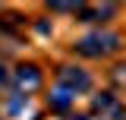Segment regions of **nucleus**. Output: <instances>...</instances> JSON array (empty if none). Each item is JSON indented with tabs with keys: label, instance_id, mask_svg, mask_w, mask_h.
Returning <instances> with one entry per match:
<instances>
[{
	"label": "nucleus",
	"instance_id": "7",
	"mask_svg": "<svg viewBox=\"0 0 126 120\" xmlns=\"http://www.w3.org/2000/svg\"><path fill=\"white\" fill-rule=\"evenodd\" d=\"M50 10H57V13H79L82 3H50Z\"/></svg>",
	"mask_w": 126,
	"mask_h": 120
},
{
	"label": "nucleus",
	"instance_id": "2",
	"mask_svg": "<svg viewBox=\"0 0 126 120\" xmlns=\"http://www.w3.org/2000/svg\"><path fill=\"white\" fill-rule=\"evenodd\" d=\"M60 82H63V89H69L76 95V92H85L92 85V76L85 73V70H76V66H63L60 70Z\"/></svg>",
	"mask_w": 126,
	"mask_h": 120
},
{
	"label": "nucleus",
	"instance_id": "5",
	"mask_svg": "<svg viewBox=\"0 0 126 120\" xmlns=\"http://www.w3.org/2000/svg\"><path fill=\"white\" fill-rule=\"evenodd\" d=\"M113 3H104V6H82L79 13H82V19L85 22H94V19H107V16H113Z\"/></svg>",
	"mask_w": 126,
	"mask_h": 120
},
{
	"label": "nucleus",
	"instance_id": "8",
	"mask_svg": "<svg viewBox=\"0 0 126 120\" xmlns=\"http://www.w3.org/2000/svg\"><path fill=\"white\" fill-rule=\"evenodd\" d=\"M6 82V70H3V63H0V85Z\"/></svg>",
	"mask_w": 126,
	"mask_h": 120
},
{
	"label": "nucleus",
	"instance_id": "1",
	"mask_svg": "<svg viewBox=\"0 0 126 120\" xmlns=\"http://www.w3.org/2000/svg\"><path fill=\"white\" fill-rule=\"evenodd\" d=\"M117 44H120V38H117L113 32H94V35L79 38L76 51L85 54V57H104V54H110V51H117Z\"/></svg>",
	"mask_w": 126,
	"mask_h": 120
},
{
	"label": "nucleus",
	"instance_id": "6",
	"mask_svg": "<svg viewBox=\"0 0 126 120\" xmlns=\"http://www.w3.org/2000/svg\"><path fill=\"white\" fill-rule=\"evenodd\" d=\"M69 101H73V92L69 89H54L50 92V107H54V111H66V107H69Z\"/></svg>",
	"mask_w": 126,
	"mask_h": 120
},
{
	"label": "nucleus",
	"instance_id": "3",
	"mask_svg": "<svg viewBox=\"0 0 126 120\" xmlns=\"http://www.w3.org/2000/svg\"><path fill=\"white\" fill-rule=\"evenodd\" d=\"M16 85L25 89V92L38 89V85H41V73H38L35 66H19V70H16Z\"/></svg>",
	"mask_w": 126,
	"mask_h": 120
},
{
	"label": "nucleus",
	"instance_id": "4",
	"mask_svg": "<svg viewBox=\"0 0 126 120\" xmlns=\"http://www.w3.org/2000/svg\"><path fill=\"white\" fill-rule=\"evenodd\" d=\"M94 111H101V114H110L113 120H120V117H123V107L117 104V98H113V95H107V92L94 98Z\"/></svg>",
	"mask_w": 126,
	"mask_h": 120
}]
</instances>
